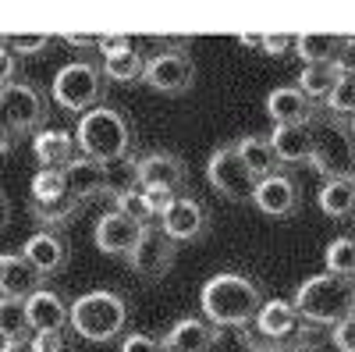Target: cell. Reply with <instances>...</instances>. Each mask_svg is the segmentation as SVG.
<instances>
[{"label": "cell", "instance_id": "40", "mask_svg": "<svg viewBox=\"0 0 355 352\" xmlns=\"http://www.w3.org/2000/svg\"><path fill=\"white\" fill-rule=\"evenodd\" d=\"M249 352H291V349L281 342H256V345H249Z\"/></svg>", "mask_w": 355, "mask_h": 352}, {"label": "cell", "instance_id": "21", "mask_svg": "<svg viewBox=\"0 0 355 352\" xmlns=\"http://www.w3.org/2000/svg\"><path fill=\"white\" fill-rule=\"evenodd\" d=\"M299 328V310L291 306V299H263L256 313V331L263 342H284Z\"/></svg>", "mask_w": 355, "mask_h": 352}, {"label": "cell", "instance_id": "22", "mask_svg": "<svg viewBox=\"0 0 355 352\" xmlns=\"http://www.w3.org/2000/svg\"><path fill=\"white\" fill-rule=\"evenodd\" d=\"M214 335H217V328H210L206 320L185 317L164 335V349L167 352H210L214 349Z\"/></svg>", "mask_w": 355, "mask_h": 352}, {"label": "cell", "instance_id": "12", "mask_svg": "<svg viewBox=\"0 0 355 352\" xmlns=\"http://www.w3.org/2000/svg\"><path fill=\"white\" fill-rule=\"evenodd\" d=\"M25 313H28V328L33 335H64L71 324V306L61 292L53 288H36L33 296L25 299Z\"/></svg>", "mask_w": 355, "mask_h": 352}, {"label": "cell", "instance_id": "41", "mask_svg": "<svg viewBox=\"0 0 355 352\" xmlns=\"http://www.w3.org/2000/svg\"><path fill=\"white\" fill-rule=\"evenodd\" d=\"M8 221H11V203H8V196L0 192V231L8 228Z\"/></svg>", "mask_w": 355, "mask_h": 352}, {"label": "cell", "instance_id": "25", "mask_svg": "<svg viewBox=\"0 0 355 352\" xmlns=\"http://www.w3.org/2000/svg\"><path fill=\"white\" fill-rule=\"evenodd\" d=\"M234 153L242 157V164L256 174V178H270V174H277V153H274V146L270 139H263V135H242L239 142H234Z\"/></svg>", "mask_w": 355, "mask_h": 352}, {"label": "cell", "instance_id": "38", "mask_svg": "<svg viewBox=\"0 0 355 352\" xmlns=\"http://www.w3.org/2000/svg\"><path fill=\"white\" fill-rule=\"evenodd\" d=\"M18 142H21V139H18V135H15V132L4 125V117H0V153H11Z\"/></svg>", "mask_w": 355, "mask_h": 352}, {"label": "cell", "instance_id": "36", "mask_svg": "<svg viewBox=\"0 0 355 352\" xmlns=\"http://www.w3.org/2000/svg\"><path fill=\"white\" fill-rule=\"evenodd\" d=\"M36 352H64V335H33Z\"/></svg>", "mask_w": 355, "mask_h": 352}, {"label": "cell", "instance_id": "23", "mask_svg": "<svg viewBox=\"0 0 355 352\" xmlns=\"http://www.w3.org/2000/svg\"><path fill=\"white\" fill-rule=\"evenodd\" d=\"M270 146H274L277 160H284V164H309V157H313V132H309V121H306V125L274 128V132H270Z\"/></svg>", "mask_w": 355, "mask_h": 352}, {"label": "cell", "instance_id": "20", "mask_svg": "<svg viewBox=\"0 0 355 352\" xmlns=\"http://www.w3.org/2000/svg\"><path fill=\"white\" fill-rule=\"evenodd\" d=\"M75 135L64 128H40L33 135V153L40 160V171H57V167H68L75 160Z\"/></svg>", "mask_w": 355, "mask_h": 352}, {"label": "cell", "instance_id": "35", "mask_svg": "<svg viewBox=\"0 0 355 352\" xmlns=\"http://www.w3.org/2000/svg\"><path fill=\"white\" fill-rule=\"evenodd\" d=\"M64 43H68V47H75V50H103L107 36H82V33H68V36H64Z\"/></svg>", "mask_w": 355, "mask_h": 352}, {"label": "cell", "instance_id": "3", "mask_svg": "<svg viewBox=\"0 0 355 352\" xmlns=\"http://www.w3.org/2000/svg\"><path fill=\"white\" fill-rule=\"evenodd\" d=\"M75 142L89 160H96L103 167H114V164H125L128 153H132V125H128V117L121 110L96 107V110L78 117Z\"/></svg>", "mask_w": 355, "mask_h": 352}, {"label": "cell", "instance_id": "4", "mask_svg": "<svg viewBox=\"0 0 355 352\" xmlns=\"http://www.w3.org/2000/svg\"><path fill=\"white\" fill-rule=\"evenodd\" d=\"M128 328V303L110 288H93L71 303V331L85 342H114Z\"/></svg>", "mask_w": 355, "mask_h": 352}, {"label": "cell", "instance_id": "11", "mask_svg": "<svg viewBox=\"0 0 355 352\" xmlns=\"http://www.w3.org/2000/svg\"><path fill=\"white\" fill-rule=\"evenodd\" d=\"M142 235H146V228H142L139 221L117 214V210H107V214L96 221V228H93V242H96V249L107 253V256H125V260H132V253H135L139 242H142Z\"/></svg>", "mask_w": 355, "mask_h": 352}, {"label": "cell", "instance_id": "2", "mask_svg": "<svg viewBox=\"0 0 355 352\" xmlns=\"http://www.w3.org/2000/svg\"><path fill=\"white\" fill-rule=\"evenodd\" d=\"M259 306H263L259 285L234 271L214 274L199 292V310L206 317V324L220 331H242L245 324L256 320Z\"/></svg>", "mask_w": 355, "mask_h": 352}, {"label": "cell", "instance_id": "19", "mask_svg": "<svg viewBox=\"0 0 355 352\" xmlns=\"http://www.w3.org/2000/svg\"><path fill=\"white\" fill-rule=\"evenodd\" d=\"M40 274L33 271L21 253H0V296L8 299H28L40 288Z\"/></svg>", "mask_w": 355, "mask_h": 352}, {"label": "cell", "instance_id": "33", "mask_svg": "<svg viewBox=\"0 0 355 352\" xmlns=\"http://www.w3.org/2000/svg\"><path fill=\"white\" fill-rule=\"evenodd\" d=\"M15 82H21L18 78V57L8 50V43H0V90H8Z\"/></svg>", "mask_w": 355, "mask_h": 352}, {"label": "cell", "instance_id": "1", "mask_svg": "<svg viewBox=\"0 0 355 352\" xmlns=\"http://www.w3.org/2000/svg\"><path fill=\"white\" fill-rule=\"evenodd\" d=\"M313 132V157L309 167L327 178L355 182V110H331L316 103L309 117Z\"/></svg>", "mask_w": 355, "mask_h": 352}, {"label": "cell", "instance_id": "16", "mask_svg": "<svg viewBox=\"0 0 355 352\" xmlns=\"http://www.w3.org/2000/svg\"><path fill=\"white\" fill-rule=\"evenodd\" d=\"M252 203L266 217H291L295 210H299V189H295V182L288 178V174H270V178L256 182Z\"/></svg>", "mask_w": 355, "mask_h": 352}, {"label": "cell", "instance_id": "32", "mask_svg": "<svg viewBox=\"0 0 355 352\" xmlns=\"http://www.w3.org/2000/svg\"><path fill=\"white\" fill-rule=\"evenodd\" d=\"M4 43H8V50L15 57L18 53H43V50H50L53 36H46V33H18V36H8Z\"/></svg>", "mask_w": 355, "mask_h": 352}, {"label": "cell", "instance_id": "10", "mask_svg": "<svg viewBox=\"0 0 355 352\" xmlns=\"http://www.w3.org/2000/svg\"><path fill=\"white\" fill-rule=\"evenodd\" d=\"M206 228H210V214H206V207L196 196H185V192L174 196L167 203V210L160 214V231L171 242H196L206 235Z\"/></svg>", "mask_w": 355, "mask_h": 352}, {"label": "cell", "instance_id": "14", "mask_svg": "<svg viewBox=\"0 0 355 352\" xmlns=\"http://www.w3.org/2000/svg\"><path fill=\"white\" fill-rule=\"evenodd\" d=\"M142 68H146V57L135 50L132 40L107 36V43H103V68H100L103 78L128 85V82H139L142 78Z\"/></svg>", "mask_w": 355, "mask_h": 352}, {"label": "cell", "instance_id": "17", "mask_svg": "<svg viewBox=\"0 0 355 352\" xmlns=\"http://www.w3.org/2000/svg\"><path fill=\"white\" fill-rule=\"evenodd\" d=\"M266 114H270L274 128H284V125H306L316 103L299 90V85H281V90H274L270 97H266Z\"/></svg>", "mask_w": 355, "mask_h": 352}, {"label": "cell", "instance_id": "8", "mask_svg": "<svg viewBox=\"0 0 355 352\" xmlns=\"http://www.w3.org/2000/svg\"><path fill=\"white\" fill-rule=\"evenodd\" d=\"M142 82L157 93L178 97L192 90L196 82V61L189 57L185 47H171V50H157L146 57V68H142Z\"/></svg>", "mask_w": 355, "mask_h": 352}, {"label": "cell", "instance_id": "30", "mask_svg": "<svg viewBox=\"0 0 355 352\" xmlns=\"http://www.w3.org/2000/svg\"><path fill=\"white\" fill-rule=\"evenodd\" d=\"M323 107H331V110H355V50L341 61V85H338V93Z\"/></svg>", "mask_w": 355, "mask_h": 352}, {"label": "cell", "instance_id": "29", "mask_svg": "<svg viewBox=\"0 0 355 352\" xmlns=\"http://www.w3.org/2000/svg\"><path fill=\"white\" fill-rule=\"evenodd\" d=\"M323 260H327L331 274L355 278V235H338V239H331L327 249H323Z\"/></svg>", "mask_w": 355, "mask_h": 352}, {"label": "cell", "instance_id": "27", "mask_svg": "<svg viewBox=\"0 0 355 352\" xmlns=\"http://www.w3.org/2000/svg\"><path fill=\"white\" fill-rule=\"evenodd\" d=\"M316 203L320 210L334 217V221H345V217H355V182L348 178H327L316 192Z\"/></svg>", "mask_w": 355, "mask_h": 352}, {"label": "cell", "instance_id": "15", "mask_svg": "<svg viewBox=\"0 0 355 352\" xmlns=\"http://www.w3.org/2000/svg\"><path fill=\"white\" fill-rule=\"evenodd\" d=\"M21 256L33 263V271L40 278H50V274H61L64 263H68V242L61 239L57 231H36L33 239H25L21 246Z\"/></svg>", "mask_w": 355, "mask_h": 352}, {"label": "cell", "instance_id": "13", "mask_svg": "<svg viewBox=\"0 0 355 352\" xmlns=\"http://www.w3.org/2000/svg\"><path fill=\"white\" fill-rule=\"evenodd\" d=\"M128 263H132V271H135L142 281H160V278H167V271L174 267V242L153 224V228H146L142 242H139V249L132 253Z\"/></svg>", "mask_w": 355, "mask_h": 352}, {"label": "cell", "instance_id": "9", "mask_svg": "<svg viewBox=\"0 0 355 352\" xmlns=\"http://www.w3.org/2000/svg\"><path fill=\"white\" fill-rule=\"evenodd\" d=\"M206 182L214 185V192H220L227 203H245L256 192V174L242 164V157L234 153V146H220L206 160Z\"/></svg>", "mask_w": 355, "mask_h": 352}, {"label": "cell", "instance_id": "26", "mask_svg": "<svg viewBox=\"0 0 355 352\" xmlns=\"http://www.w3.org/2000/svg\"><path fill=\"white\" fill-rule=\"evenodd\" d=\"M110 199H114V210H117V214L139 221L142 228H153V221H160V210L153 207L150 196H146L139 185H132V178H128V185H117V189L110 192Z\"/></svg>", "mask_w": 355, "mask_h": 352}, {"label": "cell", "instance_id": "24", "mask_svg": "<svg viewBox=\"0 0 355 352\" xmlns=\"http://www.w3.org/2000/svg\"><path fill=\"white\" fill-rule=\"evenodd\" d=\"M341 85V61L338 65H306L299 72V90L313 103H327Z\"/></svg>", "mask_w": 355, "mask_h": 352}, {"label": "cell", "instance_id": "31", "mask_svg": "<svg viewBox=\"0 0 355 352\" xmlns=\"http://www.w3.org/2000/svg\"><path fill=\"white\" fill-rule=\"evenodd\" d=\"M331 342L338 352H355V288H352V299L341 310V317L331 324Z\"/></svg>", "mask_w": 355, "mask_h": 352}, {"label": "cell", "instance_id": "39", "mask_svg": "<svg viewBox=\"0 0 355 352\" xmlns=\"http://www.w3.org/2000/svg\"><path fill=\"white\" fill-rule=\"evenodd\" d=\"M0 352H36L33 338H25V342H4L0 345Z\"/></svg>", "mask_w": 355, "mask_h": 352}, {"label": "cell", "instance_id": "6", "mask_svg": "<svg viewBox=\"0 0 355 352\" xmlns=\"http://www.w3.org/2000/svg\"><path fill=\"white\" fill-rule=\"evenodd\" d=\"M50 97L57 107H64L68 114H89L96 110L103 100V72L93 68L89 61H75L64 65L61 72L53 75Z\"/></svg>", "mask_w": 355, "mask_h": 352}, {"label": "cell", "instance_id": "18", "mask_svg": "<svg viewBox=\"0 0 355 352\" xmlns=\"http://www.w3.org/2000/svg\"><path fill=\"white\" fill-rule=\"evenodd\" d=\"M355 50V36H327V33H302L295 36V53L306 65H338Z\"/></svg>", "mask_w": 355, "mask_h": 352}, {"label": "cell", "instance_id": "42", "mask_svg": "<svg viewBox=\"0 0 355 352\" xmlns=\"http://www.w3.org/2000/svg\"><path fill=\"white\" fill-rule=\"evenodd\" d=\"M0 43H4V40H0Z\"/></svg>", "mask_w": 355, "mask_h": 352}, {"label": "cell", "instance_id": "7", "mask_svg": "<svg viewBox=\"0 0 355 352\" xmlns=\"http://www.w3.org/2000/svg\"><path fill=\"white\" fill-rule=\"evenodd\" d=\"M0 117L18 139L36 135L46 125V97L33 82H15L8 90H0Z\"/></svg>", "mask_w": 355, "mask_h": 352}, {"label": "cell", "instance_id": "34", "mask_svg": "<svg viewBox=\"0 0 355 352\" xmlns=\"http://www.w3.org/2000/svg\"><path fill=\"white\" fill-rule=\"evenodd\" d=\"M121 352H167L164 349V338H153V335H128L121 342Z\"/></svg>", "mask_w": 355, "mask_h": 352}, {"label": "cell", "instance_id": "28", "mask_svg": "<svg viewBox=\"0 0 355 352\" xmlns=\"http://www.w3.org/2000/svg\"><path fill=\"white\" fill-rule=\"evenodd\" d=\"M0 338H4V342H25V338H33L28 313H25V299L0 296Z\"/></svg>", "mask_w": 355, "mask_h": 352}, {"label": "cell", "instance_id": "5", "mask_svg": "<svg viewBox=\"0 0 355 352\" xmlns=\"http://www.w3.org/2000/svg\"><path fill=\"white\" fill-rule=\"evenodd\" d=\"M128 178H132V185H139L146 196H150V203L164 214L167 203L174 196H182V189L189 185V167L174 153H146L132 164Z\"/></svg>", "mask_w": 355, "mask_h": 352}, {"label": "cell", "instance_id": "37", "mask_svg": "<svg viewBox=\"0 0 355 352\" xmlns=\"http://www.w3.org/2000/svg\"><path fill=\"white\" fill-rule=\"evenodd\" d=\"M295 50V36H263V53H284V50Z\"/></svg>", "mask_w": 355, "mask_h": 352}]
</instances>
